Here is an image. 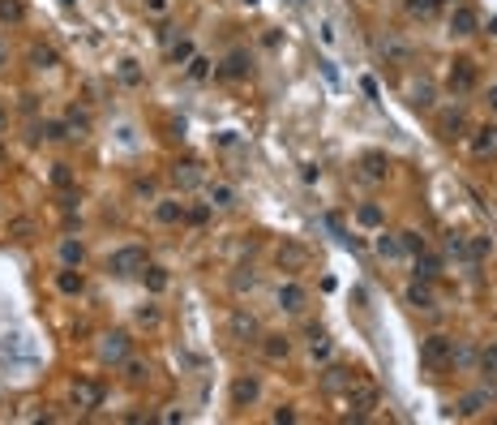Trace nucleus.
<instances>
[{"mask_svg": "<svg viewBox=\"0 0 497 425\" xmlns=\"http://www.w3.org/2000/svg\"><path fill=\"white\" fill-rule=\"evenodd\" d=\"M420 365L424 369H450L455 365V340L450 335H424L420 340Z\"/></svg>", "mask_w": 497, "mask_h": 425, "instance_id": "1", "label": "nucleus"}, {"mask_svg": "<svg viewBox=\"0 0 497 425\" xmlns=\"http://www.w3.org/2000/svg\"><path fill=\"white\" fill-rule=\"evenodd\" d=\"M146 249L142 245H125V249H116L112 258H107V271L112 275H121V280H129V275H142V267H146Z\"/></svg>", "mask_w": 497, "mask_h": 425, "instance_id": "2", "label": "nucleus"}, {"mask_svg": "<svg viewBox=\"0 0 497 425\" xmlns=\"http://www.w3.org/2000/svg\"><path fill=\"white\" fill-rule=\"evenodd\" d=\"M348 404H352V417L348 421H364V417H373V408L381 404V391L373 387V383H352V391H348Z\"/></svg>", "mask_w": 497, "mask_h": 425, "instance_id": "3", "label": "nucleus"}, {"mask_svg": "<svg viewBox=\"0 0 497 425\" xmlns=\"http://www.w3.org/2000/svg\"><path fill=\"white\" fill-rule=\"evenodd\" d=\"M446 86H450V95H472L476 90V65L467 56H459L450 65V73H446Z\"/></svg>", "mask_w": 497, "mask_h": 425, "instance_id": "4", "label": "nucleus"}, {"mask_svg": "<svg viewBox=\"0 0 497 425\" xmlns=\"http://www.w3.org/2000/svg\"><path fill=\"white\" fill-rule=\"evenodd\" d=\"M317 383H321V391H326V395H339V391H352V383H356V369H348V365H326Z\"/></svg>", "mask_w": 497, "mask_h": 425, "instance_id": "5", "label": "nucleus"}, {"mask_svg": "<svg viewBox=\"0 0 497 425\" xmlns=\"http://www.w3.org/2000/svg\"><path fill=\"white\" fill-rule=\"evenodd\" d=\"M125 357H129V335H125V331H107V335L99 340V361L125 365Z\"/></svg>", "mask_w": 497, "mask_h": 425, "instance_id": "6", "label": "nucleus"}, {"mask_svg": "<svg viewBox=\"0 0 497 425\" xmlns=\"http://www.w3.org/2000/svg\"><path fill=\"white\" fill-rule=\"evenodd\" d=\"M377 56H381L386 65H407V61H412V47H407L399 35H391V30H386V35L377 39Z\"/></svg>", "mask_w": 497, "mask_h": 425, "instance_id": "7", "label": "nucleus"}, {"mask_svg": "<svg viewBox=\"0 0 497 425\" xmlns=\"http://www.w3.org/2000/svg\"><path fill=\"white\" fill-rule=\"evenodd\" d=\"M446 26H450V35L467 39V35H476V30H480V13H476L472 5H455V9H450V18H446Z\"/></svg>", "mask_w": 497, "mask_h": 425, "instance_id": "8", "label": "nucleus"}, {"mask_svg": "<svg viewBox=\"0 0 497 425\" xmlns=\"http://www.w3.org/2000/svg\"><path fill=\"white\" fill-rule=\"evenodd\" d=\"M262 400V383H257V374H240L236 383H232V408H253Z\"/></svg>", "mask_w": 497, "mask_h": 425, "instance_id": "9", "label": "nucleus"}, {"mask_svg": "<svg viewBox=\"0 0 497 425\" xmlns=\"http://www.w3.org/2000/svg\"><path fill=\"white\" fill-rule=\"evenodd\" d=\"M463 129H467V116H463V108H455V112H441V116H437V138H441V142H455V138H463Z\"/></svg>", "mask_w": 497, "mask_h": 425, "instance_id": "10", "label": "nucleus"}, {"mask_svg": "<svg viewBox=\"0 0 497 425\" xmlns=\"http://www.w3.org/2000/svg\"><path fill=\"white\" fill-rule=\"evenodd\" d=\"M472 155L480 159H497V125H480L476 129V138H472Z\"/></svg>", "mask_w": 497, "mask_h": 425, "instance_id": "11", "label": "nucleus"}, {"mask_svg": "<svg viewBox=\"0 0 497 425\" xmlns=\"http://www.w3.org/2000/svg\"><path fill=\"white\" fill-rule=\"evenodd\" d=\"M305 301H309L305 284H296V280L279 284V309H283V313H300V309H305Z\"/></svg>", "mask_w": 497, "mask_h": 425, "instance_id": "12", "label": "nucleus"}, {"mask_svg": "<svg viewBox=\"0 0 497 425\" xmlns=\"http://www.w3.org/2000/svg\"><path fill=\"white\" fill-rule=\"evenodd\" d=\"M262 357H266L270 365H283V361L292 357V340H288V335H262Z\"/></svg>", "mask_w": 497, "mask_h": 425, "instance_id": "13", "label": "nucleus"}, {"mask_svg": "<svg viewBox=\"0 0 497 425\" xmlns=\"http://www.w3.org/2000/svg\"><path fill=\"white\" fill-rule=\"evenodd\" d=\"M73 404H78L82 412H90V408H99V404H103V387H99V383H90V378H82V383H73Z\"/></svg>", "mask_w": 497, "mask_h": 425, "instance_id": "14", "label": "nucleus"}, {"mask_svg": "<svg viewBox=\"0 0 497 425\" xmlns=\"http://www.w3.org/2000/svg\"><path fill=\"white\" fill-rule=\"evenodd\" d=\"M403 297H407V305H412V309H437V297H433L429 280H412Z\"/></svg>", "mask_w": 497, "mask_h": 425, "instance_id": "15", "label": "nucleus"}, {"mask_svg": "<svg viewBox=\"0 0 497 425\" xmlns=\"http://www.w3.org/2000/svg\"><path fill=\"white\" fill-rule=\"evenodd\" d=\"M56 292H65V297H82V292H86V275H82V267H65V271L56 275Z\"/></svg>", "mask_w": 497, "mask_h": 425, "instance_id": "16", "label": "nucleus"}, {"mask_svg": "<svg viewBox=\"0 0 497 425\" xmlns=\"http://www.w3.org/2000/svg\"><path fill=\"white\" fill-rule=\"evenodd\" d=\"M360 176L373 181V185L391 176V164H386V155H364V159H360Z\"/></svg>", "mask_w": 497, "mask_h": 425, "instance_id": "17", "label": "nucleus"}, {"mask_svg": "<svg viewBox=\"0 0 497 425\" xmlns=\"http://www.w3.org/2000/svg\"><path fill=\"white\" fill-rule=\"evenodd\" d=\"M65 138H73V142L90 138V116L78 112V108H69V112H65Z\"/></svg>", "mask_w": 497, "mask_h": 425, "instance_id": "18", "label": "nucleus"}, {"mask_svg": "<svg viewBox=\"0 0 497 425\" xmlns=\"http://www.w3.org/2000/svg\"><path fill=\"white\" fill-rule=\"evenodd\" d=\"M437 275H441V258L429 253V249H420V253H416V280H429V284H433Z\"/></svg>", "mask_w": 497, "mask_h": 425, "instance_id": "19", "label": "nucleus"}, {"mask_svg": "<svg viewBox=\"0 0 497 425\" xmlns=\"http://www.w3.org/2000/svg\"><path fill=\"white\" fill-rule=\"evenodd\" d=\"M172 181H176V189H197L206 176H202L197 164H176V168H172Z\"/></svg>", "mask_w": 497, "mask_h": 425, "instance_id": "20", "label": "nucleus"}, {"mask_svg": "<svg viewBox=\"0 0 497 425\" xmlns=\"http://www.w3.org/2000/svg\"><path fill=\"white\" fill-rule=\"evenodd\" d=\"M249 69H253V61L245 56V52H232V56L223 61V69H219V73L232 78V82H240V78H249Z\"/></svg>", "mask_w": 497, "mask_h": 425, "instance_id": "21", "label": "nucleus"}, {"mask_svg": "<svg viewBox=\"0 0 497 425\" xmlns=\"http://www.w3.org/2000/svg\"><path fill=\"white\" fill-rule=\"evenodd\" d=\"M403 9H407V18H416V22H429V18L441 13V0H403Z\"/></svg>", "mask_w": 497, "mask_h": 425, "instance_id": "22", "label": "nucleus"}, {"mask_svg": "<svg viewBox=\"0 0 497 425\" xmlns=\"http://www.w3.org/2000/svg\"><path fill=\"white\" fill-rule=\"evenodd\" d=\"M61 262H65V267H82V262H86V245L78 237H65L61 241Z\"/></svg>", "mask_w": 497, "mask_h": 425, "instance_id": "23", "label": "nucleus"}, {"mask_svg": "<svg viewBox=\"0 0 497 425\" xmlns=\"http://www.w3.org/2000/svg\"><path fill=\"white\" fill-rule=\"evenodd\" d=\"M193 56H197L193 39H172V43H168V61H172V65H189Z\"/></svg>", "mask_w": 497, "mask_h": 425, "instance_id": "24", "label": "nucleus"}, {"mask_svg": "<svg viewBox=\"0 0 497 425\" xmlns=\"http://www.w3.org/2000/svg\"><path fill=\"white\" fill-rule=\"evenodd\" d=\"M26 22V0H0V26Z\"/></svg>", "mask_w": 497, "mask_h": 425, "instance_id": "25", "label": "nucleus"}, {"mask_svg": "<svg viewBox=\"0 0 497 425\" xmlns=\"http://www.w3.org/2000/svg\"><path fill=\"white\" fill-rule=\"evenodd\" d=\"M356 224H360V228H381V224H386L381 206H377V202H360V206H356Z\"/></svg>", "mask_w": 497, "mask_h": 425, "instance_id": "26", "label": "nucleus"}, {"mask_svg": "<svg viewBox=\"0 0 497 425\" xmlns=\"http://www.w3.org/2000/svg\"><path fill=\"white\" fill-rule=\"evenodd\" d=\"M484 404H489V391H472V395H463V400L455 404V412H459V417H480Z\"/></svg>", "mask_w": 497, "mask_h": 425, "instance_id": "27", "label": "nucleus"}, {"mask_svg": "<svg viewBox=\"0 0 497 425\" xmlns=\"http://www.w3.org/2000/svg\"><path fill=\"white\" fill-rule=\"evenodd\" d=\"M407 103H412L416 112H429V108H433V82H416V86L407 90Z\"/></svg>", "mask_w": 497, "mask_h": 425, "instance_id": "28", "label": "nucleus"}, {"mask_svg": "<svg viewBox=\"0 0 497 425\" xmlns=\"http://www.w3.org/2000/svg\"><path fill=\"white\" fill-rule=\"evenodd\" d=\"M210 206H223V210L236 206V189H232L228 181H214V185H210Z\"/></svg>", "mask_w": 497, "mask_h": 425, "instance_id": "29", "label": "nucleus"}, {"mask_svg": "<svg viewBox=\"0 0 497 425\" xmlns=\"http://www.w3.org/2000/svg\"><path fill=\"white\" fill-rule=\"evenodd\" d=\"M154 220H159V224H180V220H185V206H180V202H159V206H154Z\"/></svg>", "mask_w": 497, "mask_h": 425, "instance_id": "30", "label": "nucleus"}, {"mask_svg": "<svg viewBox=\"0 0 497 425\" xmlns=\"http://www.w3.org/2000/svg\"><path fill=\"white\" fill-rule=\"evenodd\" d=\"M493 253V241L489 237H467V262H484Z\"/></svg>", "mask_w": 497, "mask_h": 425, "instance_id": "31", "label": "nucleus"}, {"mask_svg": "<svg viewBox=\"0 0 497 425\" xmlns=\"http://www.w3.org/2000/svg\"><path fill=\"white\" fill-rule=\"evenodd\" d=\"M142 280H146L150 292H163V288H168V271H163V267H150V262L142 267Z\"/></svg>", "mask_w": 497, "mask_h": 425, "instance_id": "32", "label": "nucleus"}, {"mask_svg": "<svg viewBox=\"0 0 497 425\" xmlns=\"http://www.w3.org/2000/svg\"><path fill=\"white\" fill-rule=\"evenodd\" d=\"M377 253H381V258H399V253H403V241L391 237V232H377Z\"/></svg>", "mask_w": 497, "mask_h": 425, "instance_id": "33", "label": "nucleus"}, {"mask_svg": "<svg viewBox=\"0 0 497 425\" xmlns=\"http://www.w3.org/2000/svg\"><path fill=\"white\" fill-rule=\"evenodd\" d=\"M480 374L497 383V344H489V348L480 352Z\"/></svg>", "mask_w": 497, "mask_h": 425, "instance_id": "34", "label": "nucleus"}, {"mask_svg": "<svg viewBox=\"0 0 497 425\" xmlns=\"http://www.w3.org/2000/svg\"><path fill=\"white\" fill-rule=\"evenodd\" d=\"M210 65H214L210 56H193L185 69H189V78H193V82H206V78H210Z\"/></svg>", "mask_w": 497, "mask_h": 425, "instance_id": "35", "label": "nucleus"}, {"mask_svg": "<svg viewBox=\"0 0 497 425\" xmlns=\"http://www.w3.org/2000/svg\"><path fill=\"white\" fill-rule=\"evenodd\" d=\"M232 331H236L240 340H253V335H257V323H253L249 313H236V318H232Z\"/></svg>", "mask_w": 497, "mask_h": 425, "instance_id": "36", "label": "nucleus"}, {"mask_svg": "<svg viewBox=\"0 0 497 425\" xmlns=\"http://www.w3.org/2000/svg\"><path fill=\"white\" fill-rule=\"evenodd\" d=\"M146 374H150L146 361H129V357H125V383H142Z\"/></svg>", "mask_w": 497, "mask_h": 425, "instance_id": "37", "label": "nucleus"}, {"mask_svg": "<svg viewBox=\"0 0 497 425\" xmlns=\"http://www.w3.org/2000/svg\"><path fill=\"white\" fill-rule=\"evenodd\" d=\"M30 61H35V69H51V65H56V52H51V47H35Z\"/></svg>", "mask_w": 497, "mask_h": 425, "instance_id": "38", "label": "nucleus"}, {"mask_svg": "<svg viewBox=\"0 0 497 425\" xmlns=\"http://www.w3.org/2000/svg\"><path fill=\"white\" fill-rule=\"evenodd\" d=\"M399 241H403V253H412V258L424 249V237L420 232H399Z\"/></svg>", "mask_w": 497, "mask_h": 425, "instance_id": "39", "label": "nucleus"}, {"mask_svg": "<svg viewBox=\"0 0 497 425\" xmlns=\"http://www.w3.org/2000/svg\"><path fill=\"white\" fill-rule=\"evenodd\" d=\"M446 253L467 262V237H455V232H450V237H446Z\"/></svg>", "mask_w": 497, "mask_h": 425, "instance_id": "40", "label": "nucleus"}, {"mask_svg": "<svg viewBox=\"0 0 497 425\" xmlns=\"http://www.w3.org/2000/svg\"><path fill=\"white\" fill-rule=\"evenodd\" d=\"M121 82H129V86H137V82H142V69H137V61H121Z\"/></svg>", "mask_w": 497, "mask_h": 425, "instance_id": "41", "label": "nucleus"}, {"mask_svg": "<svg viewBox=\"0 0 497 425\" xmlns=\"http://www.w3.org/2000/svg\"><path fill=\"white\" fill-rule=\"evenodd\" d=\"M142 5H146L150 18H168L172 13V0H142Z\"/></svg>", "mask_w": 497, "mask_h": 425, "instance_id": "42", "label": "nucleus"}, {"mask_svg": "<svg viewBox=\"0 0 497 425\" xmlns=\"http://www.w3.org/2000/svg\"><path fill=\"white\" fill-rule=\"evenodd\" d=\"M279 262H288V267H300V262H305V249H300V245H288V249H279Z\"/></svg>", "mask_w": 497, "mask_h": 425, "instance_id": "43", "label": "nucleus"}, {"mask_svg": "<svg viewBox=\"0 0 497 425\" xmlns=\"http://www.w3.org/2000/svg\"><path fill=\"white\" fill-rule=\"evenodd\" d=\"M270 421H274V425H292V421H296V408H292V404L274 408V417H270Z\"/></svg>", "mask_w": 497, "mask_h": 425, "instance_id": "44", "label": "nucleus"}, {"mask_svg": "<svg viewBox=\"0 0 497 425\" xmlns=\"http://www.w3.org/2000/svg\"><path fill=\"white\" fill-rule=\"evenodd\" d=\"M137 323H142V327H154V323H159V309H154V305H146V309L137 313Z\"/></svg>", "mask_w": 497, "mask_h": 425, "instance_id": "45", "label": "nucleus"}, {"mask_svg": "<svg viewBox=\"0 0 497 425\" xmlns=\"http://www.w3.org/2000/svg\"><path fill=\"white\" fill-rule=\"evenodd\" d=\"M206 215H210L206 206H193V210H185V220H193V224H206Z\"/></svg>", "mask_w": 497, "mask_h": 425, "instance_id": "46", "label": "nucleus"}, {"mask_svg": "<svg viewBox=\"0 0 497 425\" xmlns=\"http://www.w3.org/2000/svg\"><path fill=\"white\" fill-rule=\"evenodd\" d=\"M5 65H9V43L0 39V69H5Z\"/></svg>", "mask_w": 497, "mask_h": 425, "instance_id": "47", "label": "nucleus"}, {"mask_svg": "<svg viewBox=\"0 0 497 425\" xmlns=\"http://www.w3.org/2000/svg\"><path fill=\"white\" fill-rule=\"evenodd\" d=\"M489 108H497V86H489Z\"/></svg>", "mask_w": 497, "mask_h": 425, "instance_id": "48", "label": "nucleus"}, {"mask_svg": "<svg viewBox=\"0 0 497 425\" xmlns=\"http://www.w3.org/2000/svg\"><path fill=\"white\" fill-rule=\"evenodd\" d=\"M5 121H9V116H5V108H0V129H5Z\"/></svg>", "mask_w": 497, "mask_h": 425, "instance_id": "49", "label": "nucleus"}, {"mask_svg": "<svg viewBox=\"0 0 497 425\" xmlns=\"http://www.w3.org/2000/svg\"><path fill=\"white\" fill-rule=\"evenodd\" d=\"M245 5H257V0H245Z\"/></svg>", "mask_w": 497, "mask_h": 425, "instance_id": "50", "label": "nucleus"}]
</instances>
